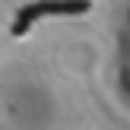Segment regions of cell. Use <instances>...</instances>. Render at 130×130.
I'll return each mask as SVG.
<instances>
[{
    "mask_svg": "<svg viewBox=\"0 0 130 130\" xmlns=\"http://www.w3.org/2000/svg\"><path fill=\"white\" fill-rule=\"evenodd\" d=\"M89 0H35L25 3L13 19V35H25L32 29V22H38L41 16H79L89 10Z\"/></svg>",
    "mask_w": 130,
    "mask_h": 130,
    "instance_id": "cell-1",
    "label": "cell"
}]
</instances>
